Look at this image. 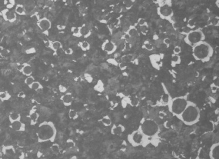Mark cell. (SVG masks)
<instances>
[{"instance_id":"7a4b0ae2","label":"cell","mask_w":219,"mask_h":159,"mask_svg":"<svg viewBox=\"0 0 219 159\" xmlns=\"http://www.w3.org/2000/svg\"><path fill=\"white\" fill-rule=\"evenodd\" d=\"M213 53L211 46L205 41L192 46V56L197 61L207 62L211 57Z\"/></svg>"},{"instance_id":"bcb514c9","label":"cell","mask_w":219,"mask_h":159,"mask_svg":"<svg viewBox=\"0 0 219 159\" xmlns=\"http://www.w3.org/2000/svg\"><path fill=\"white\" fill-rule=\"evenodd\" d=\"M170 159H181V158L179 157H178V156H173Z\"/></svg>"},{"instance_id":"9c48e42d","label":"cell","mask_w":219,"mask_h":159,"mask_svg":"<svg viewBox=\"0 0 219 159\" xmlns=\"http://www.w3.org/2000/svg\"><path fill=\"white\" fill-rule=\"evenodd\" d=\"M209 156L210 159H219V143L218 142L211 146Z\"/></svg>"},{"instance_id":"60d3db41","label":"cell","mask_w":219,"mask_h":159,"mask_svg":"<svg viewBox=\"0 0 219 159\" xmlns=\"http://www.w3.org/2000/svg\"><path fill=\"white\" fill-rule=\"evenodd\" d=\"M1 54L3 57H6L8 54V51L7 50H3L1 51Z\"/></svg>"},{"instance_id":"3957f363","label":"cell","mask_w":219,"mask_h":159,"mask_svg":"<svg viewBox=\"0 0 219 159\" xmlns=\"http://www.w3.org/2000/svg\"><path fill=\"white\" fill-rule=\"evenodd\" d=\"M56 135V130L52 123L44 122L39 125L38 130L39 142L53 141Z\"/></svg>"},{"instance_id":"7402d4cb","label":"cell","mask_w":219,"mask_h":159,"mask_svg":"<svg viewBox=\"0 0 219 159\" xmlns=\"http://www.w3.org/2000/svg\"><path fill=\"white\" fill-rule=\"evenodd\" d=\"M39 115L38 113L35 112V111H33V113H31L30 114V119H31V122L34 124L35 123H36L38 118H39Z\"/></svg>"},{"instance_id":"c3c4849f","label":"cell","mask_w":219,"mask_h":159,"mask_svg":"<svg viewBox=\"0 0 219 159\" xmlns=\"http://www.w3.org/2000/svg\"><path fill=\"white\" fill-rule=\"evenodd\" d=\"M71 159H77V157H75V156H74V157H72Z\"/></svg>"},{"instance_id":"52a82bcc","label":"cell","mask_w":219,"mask_h":159,"mask_svg":"<svg viewBox=\"0 0 219 159\" xmlns=\"http://www.w3.org/2000/svg\"><path fill=\"white\" fill-rule=\"evenodd\" d=\"M128 139L132 146H138L143 145L146 138L139 130H137L129 135Z\"/></svg>"},{"instance_id":"ab89813d","label":"cell","mask_w":219,"mask_h":159,"mask_svg":"<svg viewBox=\"0 0 219 159\" xmlns=\"http://www.w3.org/2000/svg\"><path fill=\"white\" fill-rule=\"evenodd\" d=\"M138 25L139 26H142V25H144V24H145V19H139L138 20Z\"/></svg>"},{"instance_id":"ac0fdd59","label":"cell","mask_w":219,"mask_h":159,"mask_svg":"<svg viewBox=\"0 0 219 159\" xmlns=\"http://www.w3.org/2000/svg\"><path fill=\"white\" fill-rule=\"evenodd\" d=\"M9 120L11 122V123L14 122L16 121H20V116L18 113H11L9 116Z\"/></svg>"},{"instance_id":"f1b7e54d","label":"cell","mask_w":219,"mask_h":159,"mask_svg":"<svg viewBox=\"0 0 219 159\" xmlns=\"http://www.w3.org/2000/svg\"><path fill=\"white\" fill-rule=\"evenodd\" d=\"M52 48L54 50H59L60 49V48L61 47V44L60 42L59 41H55L52 43Z\"/></svg>"},{"instance_id":"5b68a950","label":"cell","mask_w":219,"mask_h":159,"mask_svg":"<svg viewBox=\"0 0 219 159\" xmlns=\"http://www.w3.org/2000/svg\"><path fill=\"white\" fill-rule=\"evenodd\" d=\"M188 102L189 101L185 96H179L171 99L168 104L169 111L178 118L186 107Z\"/></svg>"},{"instance_id":"44dd1931","label":"cell","mask_w":219,"mask_h":159,"mask_svg":"<svg viewBox=\"0 0 219 159\" xmlns=\"http://www.w3.org/2000/svg\"><path fill=\"white\" fill-rule=\"evenodd\" d=\"M181 62V58L179 55H176V54H173L171 57V63L172 65L173 66H175L177 64H179Z\"/></svg>"},{"instance_id":"ee69618b","label":"cell","mask_w":219,"mask_h":159,"mask_svg":"<svg viewBox=\"0 0 219 159\" xmlns=\"http://www.w3.org/2000/svg\"><path fill=\"white\" fill-rule=\"evenodd\" d=\"M65 54H68V55L71 54L72 53V50L71 48H68V49H67V50L65 51Z\"/></svg>"},{"instance_id":"9a60e30c","label":"cell","mask_w":219,"mask_h":159,"mask_svg":"<svg viewBox=\"0 0 219 159\" xmlns=\"http://www.w3.org/2000/svg\"><path fill=\"white\" fill-rule=\"evenodd\" d=\"M126 34L131 38L136 39L138 37L139 32L138 29H136L135 27H134V26H131V27H130L128 29L126 32Z\"/></svg>"},{"instance_id":"836d02e7","label":"cell","mask_w":219,"mask_h":159,"mask_svg":"<svg viewBox=\"0 0 219 159\" xmlns=\"http://www.w3.org/2000/svg\"><path fill=\"white\" fill-rule=\"evenodd\" d=\"M68 116H69L70 118H75L77 117V112L75 110H71L69 111Z\"/></svg>"},{"instance_id":"7c38bea8","label":"cell","mask_w":219,"mask_h":159,"mask_svg":"<svg viewBox=\"0 0 219 159\" xmlns=\"http://www.w3.org/2000/svg\"><path fill=\"white\" fill-rule=\"evenodd\" d=\"M39 28L43 31H47L51 27V22L48 19L42 18L38 23Z\"/></svg>"},{"instance_id":"1f68e13d","label":"cell","mask_w":219,"mask_h":159,"mask_svg":"<svg viewBox=\"0 0 219 159\" xmlns=\"http://www.w3.org/2000/svg\"><path fill=\"white\" fill-rule=\"evenodd\" d=\"M123 5L126 9L129 10L132 7L133 3L132 1H125L123 2Z\"/></svg>"},{"instance_id":"d6a6232c","label":"cell","mask_w":219,"mask_h":159,"mask_svg":"<svg viewBox=\"0 0 219 159\" xmlns=\"http://www.w3.org/2000/svg\"><path fill=\"white\" fill-rule=\"evenodd\" d=\"M81 47L84 50H88L89 48V44L88 41H83L81 43Z\"/></svg>"},{"instance_id":"e575fe53","label":"cell","mask_w":219,"mask_h":159,"mask_svg":"<svg viewBox=\"0 0 219 159\" xmlns=\"http://www.w3.org/2000/svg\"><path fill=\"white\" fill-rule=\"evenodd\" d=\"M181 47L177 46L174 48V54L179 55V54L181 52Z\"/></svg>"},{"instance_id":"ba28073f","label":"cell","mask_w":219,"mask_h":159,"mask_svg":"<svg viewBox=\"0 0 219 159\" xmlns=\"http://www.w3.org/2000/svg\"><path fill=\"white\" fill-rule=\"evenodd\" d=\"M157 11L158 15L164 19H170L173 15V11L171 7L167 3L162 6H159Z\"/></svg>"},{"instance_id":"7bdbcfd3","label":"cell","mask_w":219,"mask_h":159,"mask_svg":"<svg viewBox=\"0 0 219 159\" xmlns=\"http://www.w3.org/2000/svg\"><path fill=\"white\" fill-rule=\"evenodd\" d=\"M72 32H73V33L74 34V35H78V34H80V29H79V28H74V29H72Z\"/></svg>"},{"instance_id":"5bb4252c","label":"cell","mask_w":219,"mask_h":159,"mask_svg":"<svg viewBox=\"0 0 219 159\" xmlns=\"http://www.w3.org/2000/svg\"><path fill=\"white\" fill-rule=\"evenodd\" d=\"M11 128L16 131H23L25 130V125L20 121H16L11 123Z\"/></svg>"},{"instance_id":"603a6c76","label":"cell","mask_w":219,"mask_h":159,"mask_svg":"<svg viewBox=\"0 0 219 159\" xmlns=\"http://www.w3.org/2000/svg\"><path fill=\"white\" fill-rule=\"evenodd\" d=\"M10 94L7 92H0V100L1 101H6L10 99Z\"/></svg>"},{"instance_id":"f546056e","label":"cell","mask_w":219,"mask_h":159,"mask_svg":"<svg viewBox=\"0 0 219 159\" xmlns=\"http://www.w3.org/2000/svg\"><path fill=\"white\" fill-rule=\"evenodd\" d=\"M144 47L146 50H147L149 51H151L153 49V46L150 42H147V41L144 42Z\"/></svg>"},{"instance_id":"f907efd6","label":"cell","mask_w":219,"mask_h":159,"mask_svg":"<svg viewBox=\"0 0 219 159\" xmlns=\"http://www.w3.org/2000/svg\"><path fill=\"white\" fill-rule=\"evenodd\" d=\"M199 159H204V158H199Z\"/></svg>"},{"instance_id":"8992f818","label":"cell","mask_w":219,"mask_h":159,"mask_svg":"<svg viewBox=\"0 0 219 159\" xmlns=\"http://www.w3.org/2000/svg\"><path fill=\"white\" fill-rule=\"evenodd\" d=\"M205 35L201 30H192L187 33L185 38V41L188 44L193 46L205 41Z\"/></svg>"},{"instance_id":"b9f144b4","label":"cell","mask_w":219,"mask_h":159,"mask_svg":"<svg viewBox=\"0 0 219 159\" xmlns=\"http://www.w3.org/2000/svg\"><path fill=\"white\" fill-rule=\"evenodd\" d=\"M74 143L73 142V141H68L67 142V146L68 147H72L73 146H74Z\"/></svg>"},{"instance_id":"8d00e7d4","label":"cell","mask_w":219,"mask_h":159,"mask_svg":"<svg viewBox=\"0 0 219 159\" xmlns=\"http://www.w3.org/2000/svg\"><path fill=\"white\" fill-rule=\"evenodd\" d=\"M113 11L115 12L116 13H119L121 11V6L120 5H116L114 9H113Z\"/></svg>"},{"instance_id":"4316f807","label":"cell","mask_w":219,"mask_h":159,"mask_svg":"<svg viewBox=\"0 0 219 159\" xmlns=\"http://www.w3.org/2000/svg\"><path fill=\"white\" fill-rule=\"evenodd\" d=\"M29 88L32 89L38 90V89H41L42 86H41V85L38 82H34L32 85L29 86Z\"/></svg>"},{"instance_id":"4fadbf2b","label":"cell","mask_w":219,"mask_h":159,"mask_svg":"<svg viewBox=\"0 0 219 159\" xmlns=\"http://www.w3.org/2000/svg\"><path fill=\"white\" fill-rule=\"evenodd\" d=\"M125 130V128L123 125H114L112 126L111 129L112 134L114 135H120L123 133Z\"/></svg>"},{"instance_id":"8fae6325","label":"cell","mask_w":219,"mask_h":159,"mask_svg":"<svg viewBox=\"0 0 219 159\" xmlns=\"http://www.w3.org/2000/svg\"><path fill=\"white\" fill-rule=\"evenodd\" d=\"M1 13H2V15H3V18L6 21H8L10 22H13L16 19V14L14 12L10 11L7 9L4 10Z\"/></svg>"},{"instance_id":"e0dca14e","label":"cell","mask_w":219,"mask_h":159,"mask_svg":"<svg viewBox=\"0 0 219 159\" xmlns=\"http://www.w3.org/2000/svg\"><path fill=\"white\" fill-rule=\"evenodd\" d=\"M21 71L24 75L29 76L30 75H31V73L32 72V68L31 65H25L23 66Z\"/></svg>"},{"instance_id":"cb8c5ba5","label":"cell","mask_w":219,"mask_h":159,"mask_svg":"<svg viewBox=\"0 0 219 159\" xmlns=\"http://www.w3.org/2000/svg\"><path fill=\"white\" fill-rule=\"evenodd\" d=\"M15 12L16 14L19 15H24L25 14V8H24L20 4H18L16 6Z\"/></svg>"},{"instance_id":"83f0119b","label":"cell","mask_w":219,"mask_h":159,"mask_svg":"<svg viewBox=\"0 0 219 159\" xmlns=\"http://www.w3.org/2000/svg\"><path fill=\"white\" fill-rule=\"evenodd\" d=\"M138 31H139V32H141L143 35L146 34L147 32V31H148L147 25L144 24V25H142V26H139V29Z\"/></svg>"},{"instance_id":"d6986e66","label":"cell","mask_w":219,"mask_h":159,"mask_svg":"<svg viewBox=\"0 0 219 159\" xmlns=\"http://www.w3.org/2000/svg\"><path fill=\"white\" fill-rule=\"evenodd\" d=\"M80 35H82L85 37H88L90 35L89 28L88 27V26H84L81 29H80Z\"/></svg>"},{"instance_id":"2e32d148","label":"cell","mask_w":219,"mask_h":159,"mask_svg":"<svg viewBox=\"0 0 219 159\" xmlns=\"http://www.w3.org/2000/svg\"><path fill=\"white\" fill-rule=\"evenodd\" d=\"M72 95L71 93H68L65 94L61 97V100L63 103H64V104H65V105H68L71 104L72 102Z\"/></svg>"},{"instance_id":"4dcf8cb0","label":"cell","mask_w":219,"mask_h":159,"mask_svg":"<svg viewBox=\"0 0 219 159\" xmlns=\"http://www.w3.org/2000/svg\"><path fill=\"white\" fill-rule=\"evenodd\" d=\"M34 82V78L32 76L28 77L25 81V83L29 86Z\"/></svg>"},{"instance_id":"f6af8a7d","label":"cell","mask_w":219,"mask_h":159,"mask_svg":"<svg viewBox=\"0 0 219 159\" xmlns=\"http://www.w3.org/2000/svg\"><path fill=\"white\" fill-rule=\"evenodd\" d=\"M59 90H60V91L61 92H62V93H64V92H65V91H66V88H65V87H64L63 86H60V87H59Z\"/></svg>"},{"instance_id":"681fc988","label":"cell","mask_w":219,"mask_h":159,"mask_svg":"<svg viewBox=\"0 0 219 159\" xmlns=\"http://www.w3.org/2000/svg\"><path fill=\"white\" fill-rule=\"evenodd\" d=\"M0 159H2V154L0 153Z\"/></svg>"},{"instance_id":"7dc6e473","label":"cell","mask_w":219,"mask_h":159,"mask_svg":"<svg viewBox=\"0 0 219 159\" xmlns=\"http://www.w3.org/2000/svg\"><path fill=\"white\" fill-rule=\"evenodd\" d=\"M24 96V93H23V92H20V93H19V96Z\"/></svg>"},{"instance_id":"484cf974","label":"cell","mask_w":219,"mask_h":159,"mask_svg":"<svg viewBox=\"0 0 219 159\" xmlns=\"http://www.w3.org/2000/svg\"><path fill=\"white\" fill-rule=\"evenodd\" d=\"M4 150V153L7 155H13V154L15 153L14 149L11 146H7L5 147Z\"/></svg>"},{"instance_id":"30bf717a","label":"cell","mask_w":219,"mask_h":159,"mask_svg":"<svg viewBox=\"0 0 219 159\" xmlns=\"http://www.w3.org/2000/svg\"><path fill=\"white\" fill-rule=\"evenodd\" d=\"M102 48L104 51L106 52L108 54H112L116 50L117 46L112 41L107 40L103 43Z\"/></svg>"},{"instance_id":"f35d334b","label":"cell","mask_w":219,"mask_h":159,"mask_svg":"<svg viewBox=\"0 0 219 159\" xmlns=\"http://www.w3.org/2000/svg\"><path fill=\"white\" fill-rule=\"evenodd\" d=\"M171 39H170L169 38H165L163 40V43L165 45H169V44H171Z\"/></svg>"},{"instance_id":"ffe728a7","label":"cell","mask_w":219,"mask_h":159,"mask_svg":"<svg viewBox=\"0 0 219 159\" xmlns=\"http://www.w3.org/2000/svg\"><path fill=\"white\" fill-rule=\"evenodd\" d=\"M171 97H170L169 94L168 93H164L160 99V101L162 104L164 105H168L170 100H171Z\"/></svg>"},{"instance_id":"d590c367","label":"cell","mask_w":219,"mask_h":159,"mask_svg":"<svg viewBox=\"0 0 219 159\" xmlns=\"http://www.w3.org/2000/svg\"><path fill=\"white\" fill-rule=\"evenodd\" d=\"M194 24H195V22H194V20L193 19H190L189 21H188V26H189V28H193V26H194Z\"/></svg>"},{"instance_id":"6da1fadb","label":"cell","mask_w":219,"mask_h":159,"mask_svg":"<svg viewBox=\"0 0 219 159\" xmlns=\"http://www.w3.org/2000/svg\"><path fill=\"white\" fill-rule=\"evenodd\" d=\"M200 110L194 103L189 101L183 113L178 117V118L187 125L195 124L200 119Z\"/></svg>"},{"instance_id":"d4e9b609","label":"cell","mask_w":219,"mask_h":159,"mask_svg":"<svg viewBox=\"0 0 219 159\" xmlns=\"http://www.w3.org/2000/svg\"><path fill=\"white\" fill-rule=\"evenodd\" d=\"M102 124L106 126H110L111 125V120L110 119V118L108 117V116H106V117H104L102 119Z\"/></svg>"},{"instance_id":"277c9868","label":"cell","mask_w":219,"mask_h":159,"mask_svg":"<svg viewBox=\"0 0 219 159\" xmlns=\"http://www.w3.org/2000/svg\"><path fill=\"white\" fill-rule=\"evenodd\" d=\"M138 130L145 138H151L156 136L159 132L158 123L153 119H144L141 122Z\"/></svg>"},{"instance_id":"74e56055","label":"cell","mask_w":219,"mask_h":159,"mask_svg":"<svg viewBox=\"0 0 219 159\" xmlns=\"http://www.w3.org/2000/svg\"><path fill=\"white\" fill-rule=\"evenodd\" d=\"M52 150L54 153H57L59 152V147L57 145H54L52 146Z\"/></svg>"}]
</instances>
